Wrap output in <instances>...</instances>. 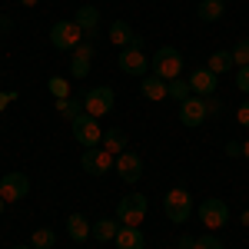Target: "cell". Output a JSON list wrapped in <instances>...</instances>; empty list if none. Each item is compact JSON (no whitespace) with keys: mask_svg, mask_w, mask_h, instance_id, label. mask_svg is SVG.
Returning <instances> with one entry per match:
<instances>
[{"mask_svg":"<svg viewBox=\"0 0 249 249\" xmlns=\"http://www.w3.org/2000/svg\"><path fill=\"white\" fill-rule=\"evenodd\" d=\"M163 213H166L170 223L183 226V223L193 216V196H190V190H183V186L166 190V196H163Z\"/></svg>","mask_w":249,"mask_h":249,"instance_id":"obj_1","label":"cell"},{"mask_svg":"<svg viewBox=\"0 0 249 249\" xmlns=\"http://www.w3.org/2000/svg\"><path fill=\"white\" fill-rule=\"evenodd\" d=\"M146 210H150V199L143 193H126L116 203V223L120 226H140L146 219Z\"/></svg>","mask_w":249,"mask_h":249,"instance_id":"obj_2","label":"cell"},{"mask_svg":"<svg viewBox=\"0 0 249 249\" xmlns=\"http://www.w3.org/2000/svg\"><path fill=\"white\" fill-rule=\"evenodd\" d=\"M150 70H153V77L170 83V80H176L183 73V53L176 47H160L153 53V60H150Z\"/></svg>","mask_w":249,"mask_h":249,"instance_id":"obj_3","label":"cell"},{"mask_svg":"<svg viewBox=\"0 0 249 249\" xmlns=\"http://www.w3.org/2000/svg\"><path fill=\"white\" fill-rule=\"evenodd\" d=\"M70 130H73V140H77L83 150H93V146L103 143V126L90 113H80L77 120H70Z\"/></svg>","mask_w":249,"mask_h":249,"instance_id":"obj_4","label":"cell"},{"mask_svg":"<svg viewBox=\"0 0 249 249\" xmlns=\"http://www.w3.org/2000/svg\"><path fill=\"white\" fill-rule=\"evenodd\" d=\"M196 216H199V223H203L206 230H223V226L230 223V206H226L223 199L210 196V199H203V203L196 206Z\"/></svg>","mask_w":249,"mask_h":249,"instance_id":"obj_5","label":"cell"},{"mask_svg":"<svg viewBox=\"0 0 249 249\" xmlns=\"http://www.w3.org/2000/svg\"><path fill=\"white\" fill-rule=\"evenodd\" d=\"M83 30L77 27V20H57L53 27H50V43L57 47V50H77L80 43H83Z\"/></svg>","mask_w":249,"mask_h":249,"instance_id":"obj_6","label":"cell"},{"mask_svg":"<svg viewBox=\"0 0 249 249\" xmlns=\"http://www.w3.org/2000/svg\"><path fill=\"white\" fill-rule=\"evenodd\" d=\"M113 107H116V93L110 87H93L90 93H83V113L96 116V120L113 113Z\"/></svg>","mask_w":249,"mask_h":249,"instance_id":"obj_7","label":"cell"},{"mask_svg":"<svg viewBox=\"0 0 249 249\" xmlns=\"http://www.w3.org/2000/svg\"><path fill=\"white\" fill-rule=\"evenodd\" d=\"M113 166H116V156L107 153L103 146H93V150H83L80 153V170L90 173V176H107Z\"/></svg>","mask_w":249,"mask_h":249,"instance_id":"obj_8","label":"cell"},{"mask_svg":"<svg viewBox=\"0 0 249 249\" xmlns=\"http://www.w3.org/2000/svg\"><path fill=\"white\" fill-rule=\"evenodd\" d=\"M206 116H210V110H206V100H203V96L193 93L190 100L179 103V123H183V126H193V130H196V126H203Z\"/></svg>","mask_w":249,"mask_h":249,"instance_id":"obj_9","label":"cell"},{"mask_svg":"<svg viewBox=\"0 0 249 249\" xmlns=\"http://www.w3.org/2000/svg\"><path fill=\"white\" fill-rule=\"evenodd\" d=\"M30 193V179H27V173H7V176H0V196L7 199V203H17Z\"/></svg>","mask_w":249,"mask_h":249,"instance_id":"obj_10","label":"cell"},{"mask_svg":"<svg viewBox=\"0 0 249 249\" xmlns=\"http://www.w3.org/2000/svg\"><path fill=\"white\" fill-rule=\"evenodd\" d=\"M116 63H120V70H123V73H130V77H143V73L150 70L146 53H143V50H136V47H123V50H120V57H116Z\"/></svg>","mask_w":249,"mask_h":249,"instance_id":"obj_11","label":"cell"},{"mask_svg":"<svg viewBox=\"0 0 249 249\" xmlns=\"http://www.w3.org/2000/svg\"><path fill=\"white\" fill-rule=\"evenodd\" d=\"M116 176L123 179V183H140L143 179V160H140V153H123L116 156Z\"/></svg>","mask_w":249,"mask_h":249,"instance_id":"obj_12","label":"cell"},{"mask_svg":"<svg viewBox=\"0 0 249 249\" xmlns=\"http://www.w3.org/2000/svg\"><path fill=\"white\" fill-rule=\"evenodd\" d=\"M216 83H219V77L213 73L210 67H199L196 73H190V87L196 96H213L216 93Z\"/></svg>","mask_w":249,"mask_h":249,"instance_id":"obj_13","label":"cell"},{"mask_svg":"<svg viewBox=\"0 0 249 249\" xmlns=\"http://www.w3.org/2000/svg\"><path fill=\"white\" fill-rule=\"evenodd\" d=\"M73 20H77V27L83 30V34H90V43H93L96 30H100V10H96V7H90V3H83L77 14H73Z\"/></svg>","mask_w":249,"mask_h":249,"instance_id":"obj_14","label":"cell"},{"mask_svg":"<svg viewBox=\"0 0 249 249\" xmlns=\"http://www.w3.org/2000/svg\"><path fill=\"white\" fill-rule=\"evenodd\" d=\"M90 230H93V226H90V219H87L83 213H70V216H67V236H70L73 243H87V239H90Z\"/></svg>","mask_w":249,"mask_h":249,"instance_id":"obj_15","label":"cell"},{"mask_svg":"<svg viewBox=\"0 0 249 249\" xmlns=\"http://www.w3.org/2000/svg\"><path fill=\"white\" fill-rule=\"evenodd\" d=\"M143 246H146V239H143L140 226H120L116 230V249H143Z\"/></svg>","mask_w":249,"mask_h":249,"instance_id":"obj_16","label":"cell"},{"mask_svg":"<svg viewBox=\"0 0 249 249\" xmlns=\"http://www.w3.org/2000/svg\"><path fill=\"white\" fill-rule=\"evenodd\" d=\"M107 37H110L113 47H130L136 34H133V27H130L126 20H113V23H110V30H107Z\"/></svg>","mask_w":249,"mask_h":249,"instance_id":"obj_17","label":"cell"},{"mask_svg":"<svg viewBox=\"0 0 249 249\" xmlns=\"http://www.w3.org/2000/svg\"><path fill=\"white\" fill-rule=\"evenodd\" d=\"M126 143H130V140H126V133H123V130H116V126H110V130H103V143H100V146H103L107 153L120 156L123 150H126Z\"/></svg>","mask_w":249,"mask_h":249,"instance_id":"obj_18","label":"cell"},{"mask_svg":"<svg viewBox=\"0 0 249 249\" xmlns=\"http://www.w3.org/2000/svg\"><path fill=\"white\" fill-rule=\"evenodd\" d=\"M140 93L146 96V100H156V103H160V100H166V80L153 77V73H150V77H143V83H140Z\"/></svg>","mask_w":249,"mask_h":249,"instance_id":"obj_19","label":"cell"},{"mask_svg":"<svg viewBox=\"0 0 249 249\" xmlns=\"http://www.w3.org/2000/svg\"><path fill=\"white\" fill-rule=\"evenodd\" d=\"M226 14V0H199V7H196V17L213 23V20H219Z\"/></svg>","mask_w":249,"mask_h":249,"instance_id":"obj_20","label":"cell"},{"mask_svg":"<svg viewBox=\"0 0 249 249\" xmlns=\"http://www.w3.org/2000/svg\"><path fill=\"white\" fill-rule=\"evenodd\" d=\"M210 67L213 73L219 77V73H230L232 67H236V60H232V50H216V53H210Z\"/></svg>","mask_w":249,"mask_h":249,"instance_id":"obj_21","label":"cell"},{"mask_svg":"<svg viewBox=\"0 0 249 249\" xmlns=\"http://www.w3.org/2000/svg\"><path fill=\"white\" fill-rule=\"evenodd\" d=\"M116 230H120L116 219H96L93 230H90V236H93L96 243H110V239H116Z\"/></svg>","mask_w":249,"mask_h":249,"instance_id":"obj_22","label":"cell"},{"mask_svg":"<svg viewBox=\"0 0 249 249\" xmlns=\"http://www.w3.org/2000/svg\"><path fill=\"white\" fill-rule=\"evenodd\" d=\"M57 113L67 116V120H77L80 113H83V96H63V100H57Z\"/></svg>","mask_w":249,"mask_h":249,"instance_id":"obj_23","label":"cell"},{"mask_svg":"<svg viewBox=\"0 0 249 249\" xmlns=\"http://www.w3.org/2000/svg\"><path fill=\"white\" fill-rule=\"evenodd\" d=\"M193 96V87H190V80H183V77H176L166 83V100H176V103H183V100H190Z\"/></svg>","mask_w":249,"mask_h":249,"instance_id":"obj_24","label":"cell"},{"mask_svg":"<svg viewBox=\"0 0 249 249\" xmlns=\"http://www.w3.org/2000/svg\"><path fill=\"white\" fill-rule=\"evenodd\" d=\"M53 243H57V232L47 230V226H40V230L30 236V246L34 249H53Z\"/></svg>","mask_w":249,"mask_h":249,"instance_id":"obj_25","label":"cell"},{"mask_svg":"<svg viewBox=\"0 0 249 249\" xmlns=\"http://www.w3.org/2000/svg\"><path fill=\"white\" fill-rule=\"evenodd\" d=\"M90 63H93V57H80V53H73L70 57V73L77 80H83L87 73H90Z\"/></svg>","mask_w":249,"mask_h":249,"instance_id":"obj_26","label":"cell"},{"mask_svg":"<svg viewBox=\"0 0 249 249\" xmlns=\"http://www.w3.org/2000/svg\"><path fill=\"white\" fill-rule=\"evenodd\" d=\"M47 90H50L53 100H63V96H70V83H67L63 77H50L47 80Z\"/></svg>","mask_w":249,"mask_h":249,"instance_id":"obj_27","label":"cell"},{"mask_svg":"<svg viewBox=\"0 0 249 249\" xmlns=\"http://www.w3.org/2000/svg\"><path fill=\"white\" fill-rule=\"evenodd\" d=\"M232 60H236V67H249V37H243L232 47Z\"/></svg>","mask_w":249,"mask_h":249,"instance_id":"obj_28","label":"cell"},{"mask_svg":"<svg viewBox=\"0 0 249 249\" xmlns=\"http://www.w3.org/2000/svg\"><path fill=\"white\" fill-rule=\"evenodd\" d=\"M193 249H223V239H219V236H213V232H206V236L193 239Z\"/></svg>","mask_w":249,"mask_h":249,"instance_id":"obj_29","label":"cell"},{"mask_svg":"<svg viewBox=\"0 0 249 249\" xmlns=\"http://www.w3.org/2000/svg\"><path fill=\"white\" fill-rule=\"evenodd\" d=\"M236 90L249 96V67H236Z\"/></svg>","mask_w":249,"mask_h":249,"instance_id":"obj_30","label":"cell"},{"mask_svg":"<svg viewBox=\"0 0 249 249\" xmlns=\"http://www.w3.org/2000/svg\"><path fill=\"white\" fill-rule=\"evenodd\" d=\"M203 100H206V110H210V116H219V113H223V103L216 100V93H213V96H203Z\"/></svg>","mask_w":249,"mask_h":249,"instance_id":"obj_31","label":"cell"},{"mask_svg":"<svg viewBox=\"0 0 249 249\" xmlns=\"http://www.w3.org/2000/svg\"><path fill=\"white\" fill-rule=\"evenodd\" d=\"M223 153L230 156V160H236V156H243V143H236V140H230V143L223 146Z\"/></svg>","mask_w":249,"mask_h":249,"instance_id":"obj_32","label":"cell"},{"mask_svg":"<svg viewBox=\"0 0 249 249\" xmlns=\"http://www.w3.org/2000/svg\"><path fill=\"white\" fill-rule=\"evenodd\" d=\"M236 120H239V126H249V100L239 103V110H236Z\"/></svg>","mask_w":249,"mask_h":249,"instance_id":"obj_33","label":"cell"},{"mask_svg":"<svg viewBox=\"0 0 249 249\" xmlns=\"http://www.w3.org/2000/svg\"><path fill=\"white\" fill-rule=\"evenodd\" d=\"M10 100H17V93H14V90H10V93H7V90H0V113L10 107Z\"/></svg>","mask_w":249,"mask_h":249,"instance_id":"obj_34","label":"cell"},{"mask_svg":"<svg viewBox=\"0 0 249 249\" xmlns=\"http://www.w3.org/2000/svg\"><path fill=\"white\" fill-rule=\"evenodd\" d=\"M73 53H80V57H93V43H80Z\"/></svg>","mask_w":249,"mask_h":249,"instance_id":"obj_35","label":"cell"},{"mask_svg":"<svg viewBox=\"0 0 249 249\" xmlns=\"http://www.w3.org/2000/svg\"><path fill=\"white\" fill-rule=\"evenodd\" d=\"M176 249H193V236H179V243H176Z\"/></svg>","mask_w":249,"mask_h":249,"instance_id":"obj_36","label":"cell"},{"mask_svg":"<svg viewBox=\"0 0 249 249\" xmlns=\"http://www.w3.org/2000/svg\"><path fill=\"white\" fill-rule=\"evenodd\" d=\"M0 30H3V34H7V30H14V20H10V17H3V14H0Z\"/></svg>","mask_w":249,"mask_h":249,"instance_id":"obj_37","label":"cell"},{"mask_svg":"<svg viewBox=\"0 0 249 249\" xmlns=\"http://www.w3.org/2000/svg\"><path fill=\"white\" fill-rule=\"evenodd\" d=\"M239 219H243V226H249V210H243V216H239Z\"/></svg>","mask_w":249,"mask_h":249,"instance_id":"obj_38","label":"cell"},{"mask_svg":"<svg viewBox=\"0 0 249 249\" xmlns=\"http://www.w3.org/2000/svg\"><path fill=\"white\" fill-rule=\"evenodd\" d=\"M20 3H23V7H37L40 0H20Z\"/></svg>","mask_w":249,"mask_h":249,"instance_id":"obj_39","label":"cell"},{"mask_svg":"<svg viewBox=\"0 0 249 249\" xmlns=\"http://www.w3.org/2000/svg\"><path fill=\"white\" fill-rule=\"evenodd\" d=\"M243 156H246V160H249V140H246V143H243Z\"/></svg>","mask_w":249,"mask_h":249,"instance_id":"obj_40","label":"cell"},{"mask_svg":"<svg viewBox=\"0 0 249 249\" xmlns=\"http://www.w3.org/2000/svg\"><path fill=\"white\" fill-rule=\"evenodd\" d=\"M3 206H7V199H3V196H0V213H3Z\"/></svg>","mask_w":249,"mask_h":249,"instance_id":"obj_41","label":"cell"},{"mask_svg":"<svg viewBox=\"0 0 249 249\" xmlns=\"http://www.w3.org/2000/svg\"><path fill=\"white\" fill-rule=\"evenodd\" d=\"M10 249H34V246H10Z\"/></svg>","mask_w":249,"mask_h":249,"instance_id":"obj_42","label":"cell"},{"mask_svg":"<svg viewBox=\"0 0 249 249\" xmlns=\"http://www.w3.org/2000/svg\"><path fill=\"white\" fill-rule=\"evenodd\" d=\"M0 34H3V30H0Z\"/></svg>","mask_w":249,"mask_h":249,"instance_id":"obj_43","label":"cell"}]
</instances>
